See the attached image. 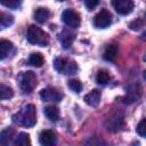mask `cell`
Masks as SVG:
<instances>
[{"mask_svg": "<svg viewBox=\"0 0 146 146\" xmlns=\"http://www.w3.org/2000/svg\"><path fill=\"white\" fill-rule=\"evenodd\" d=\"M13 121L16 124L31 128L36 123V113L35 107L32 104L25 105L23 108H21L16 114L13 115Z\"/></svg>", "mask_w": 146, "mask_h": 146, "instance_id": "cell-1", "label": "cell"}, {"mask_svg": "<svg viewBox=\"0 0 146 146\" xmlns=\"http://www.w3.org/2000/svg\"><path fill=\"white\" fill-rule=\"evenodd\" d=\"M26 39L30 43L32 44H36V46H41V47H46L49 44V35L42 31L40 27L35 26V25H30L26 32Z\"/></svg>", "mask_w": 146, "mask_h": 146, "instance_id": "cell-2", "label": "cell"}, {"mask_svg": "<svg viewBox=\"0 0 146 146\" xmlns=\"http://www.w3.org/2000/svg\"><path fill=\"white\" fill-rule=\"evenodd\" d=\"M18 84L21 90L24 94H30L33 91V89L36 87L38 84V80H36V75L32 72V71H27V72H22L18 75Z\"/></svg>", "mask_w": 146, "mask_h": 146, "instance_id": "cell-3", "label": "cell"}, {"mask_svg": "<svg viewBox=\"0 0 146 146\" xmlns=\"http://www.w3.org/2000/svg\"><path fill=\"white\" fill-rule=\"evenodd\" d=\"M54 67L62 74H73L78 71V65L75 62L62 57H58L54 60Z\"/></svg>", "mask_w": 146, "mask_h": 146, "instance_id": "cell-4", "label": "cell"}, {"mask_svg": "<svg viewBox=\"0 0 146 146\" xmlns=\"http://www.w3.org/2000/svg\"><path fill=\"white\" fill-rule=\"evenodd\" d=\"M62 21L70 27H79L80 26V23H81V19H80V16L76 11L72 10V9H66L63 11L62 14Z\"/></svg>", "mask_w": 146, "mask_h": 146, "instance_id": "cell-5", "label": "cell"}, {"mask_svg": "<svg viewBox=\"0 0 146 146\" xmlns=\"http://www.w3.org/2000/svg\"><path fill=\"white\" fill-rule=\"evenodd\" d=\"M111 23H112V16H111L110 11H107L106 9L100 10L94 17V25L98 29H105V27L110 26Z\"/></svg>", "mask_w": 146, "mask_h": 146, "instance_id": "cell-6", "label": "cell"}, {"mask_svg": "<svg viewBox=\"0 0 146 146\" xmlns=\"http://www.w3.org/2000/svg\"><path fill=\"white\" fill-rule=\"evenodd\" d=\"M112 6L120 15H128L133 9L132 0H112Z\"/></svg>", "mask_w": 146, "mask_h": 146, "instance_id": "cell-7", "label": "cell"}, {"mask_svg": "<svg viewBox=\"0 0 146 146\" xmlns=\"http://www.w3.org/2000/svg\"><path fill=\"white\" fill-rule=\"evenodd\" d=\"M141 96V88L139 84H132L127 88V92L123 97V102L125 104H131L138 100Z\"/></svg>", "mask_w": 146, "mask_h": 146, "instance_id": "cell-8", "label": "cell"}, {"mask_svg": "<svg viewBox=\"0 0 146 146\" xmlns=\"http://www.w3.org/2000/svg\"><path fill=\"white\" fill-rule=\"evenodd\" d=\"M123 123V115L119 112L110 115V117L106 120V128L110 131H117L121 129Z\"/></svg>", "mask_w": 146, "mask_h": 146, "instance_id": "cell-9", "label": "cell"}, {"mask_svg": "<svg viewBox=\"0 0 146 146\" xmlns=\"http://www.w3.org/2000/svg\"><path fill=\"white\" fill-rule=\"evenodd\" d=\"M40 97L44 102H59L62 99V94L54 88H46L40 91Z\"/></svg>", "mask_w": 146, "mask_h": 146, "instance_id": "cell-10", "label": "cell"}, {"mask_svg": "<svg viewBox=\"0 0 146 146\" xmlns=\"http://www.w3.org/2000/svg\"><path fill=\"white\" fill-rule=\"evenodd\" d=\"M39 141L43 146H54L57 143V137L51 130H43L39 136Z\"/></svg>", "mask_w": 146, "mask_h": 146, "instance_id": "cell-11", "label": "cell"}, {"mask_svg": "<svg viewBox=\"0 0 146 146\" xmlns=\"http://www.w3.org/2000/svg\"><path fill=\"white\" fill-rule=\"evenodd\" d=\"M74 38H75L74 34H73L71 31H68V30H63V31L58 34V40H59L62 47H63V48H66V49L71 47L72 42L74 41Z\"/></svg>", "mask_w": 146, "mask_h": 146, "instance_id": "cell-12", "label": "cell"}, {"mask_svg": "<svg viewBox=\"0 0 146 146\" xmlns=\"http://www.w3.org/2000/svg\"><path fill=\"white\" fill-rule=\"evenodd\" d=\"M84 102L89 105V106H92V107H96L98 106L99 102H100V91H98L97 89L90 91L89 94H87L84 96Z\"/></svg>", "mask_w": 146, "mask_h": 146, "instance_id": "cell-13", "label": "cell"}, {"mask_svg": "<svg viewBox=\"0 0 146 146\" xmlns=\"http://www.w3.org/2000/svg\"><path fill=\"white\" fill-rule=\"evenodd\" d=\"M49 16H50V13H49V10L47 9V8H43V7H40V8H38L35 11H34V19L36 21V22H39V23H46L47 22V19L49 18Z\"/></svg>", "mask_w": 146, "mask_h": 146, "instance_id": "cell-14", "label": "cell"}, {"mask_svg": "<svg viewBox=\"0 0 146 146\" xmlns=\"http://www.w3.org/2000/svg\"><path fill=\"white\" fill-rule=\"evenodd\" d=\"M116 55H117V47H116L115 44H108V46L105 48L104 52H103V58H104L105 60L112 62V60L115 59Z\"/></svg>", "mask_w": 146, "mask_h": 146, "instance_id": "cell-15", "label": "cell"}, {"mask_svg": "<svg viewBox=\"0 0 146 146\" xmlns=\"http://www.w3.org/2000/svg\"><path fill=\"white\" fill-rule=\"evenodd\" d=\"M14 46L10 41L8 40H1L0 41V58L1 59H5L9 54L10 51L13 50Z\"/></svg>", "mask_w": 146, "mask_h": 146, "instance_id": "cell-16", "label": "cell"}, {"mask_svg": "<svg viewBox=\"0 0 146 146\" xmlns=\"http://www.w3.org/2000/svg\"><path fill=\"white\" fill-rule=\"evenodd\" d=\"M43 112H44V115H46L50 121H52V122L58 121V119H59V110H58L56 106H52V105L47 106Z\"/></svg>", "mask_w": 146, "mask_h": 146, "instance_id": "cell-17", "label": "cell"}, {"mask_svg": "<svg viewBox=\"0 0 146 146\" xmlns=\"http://www.w3.org/2000/svg\"><path fill=\"white\" fill-rule=\"evenodd\" d=\"M29 63L35 67H41L44 63V58L40 52H33L29 57Z\"/></svg>", "mask_w": 146, "mask_h": 146, "instance_id": "cell-18", "label": "cell"}, {"mask_svg": "<svg viewBox=\"0 0 146 146\" xmlns=\"http://www.w3.org/2000/svg\"><path fill=\"white\" fill-rule=\"evenodd\" d=\"M30 144H31L30 136L25 132H19L14 140V145H16V146H27Z\"/></svg>", "mask_w": 146, "mask_h": 146, "instance_id": "cell-19", "label": "cell"}, {"mask_svg": "<svg viewBox=\"0 0 146 146\" xmlns=\"http://www.w3.org/2000/svg\"><path fill=\"white\" fill-rule=\"evenodd\" d=\"M110 79H111V76H110V74H108L107 71L100 70V71L97 72V75H96V82H97L98 84H100V86H105V84L108 83Z\"/></svg>", "mask_w": 146, "mask_h": 146, "instance_id": "cell-20", "label": "cell"}, {"mask_svg": "<svg viewBox=\"0 0 146 146\" xmlns=\"http://www.w3.org/2000/svg\"><path fill=\"white\" fill-rule=\"evenodd\" d=\"M13 95H14V91L10 87L5 86V84L0 86V98L1 99H9L13 97Z\"/></svg>", "mask_w": 146, "mask_h": 146, "instance_id": "cell-21", "label": "cell"}, {"mask_svg": "<svg viewBox=\"0 0 146 146\" xmlns=\"http://www.w3.org/2000/svg\"><path fill=\"white\" fill-rule=\"evenodd\" d=\"M13 22H14L13 16L7 15V14H5V13H1V16H0V25H1L2 29L8 27L9 25L13 24Z\"/></svg>", "mask_w": 146, "mask_h": 146, "instance_id": "cell-22", "label": "cell"}, {"mask_svg": "<svg viewBox=\"0 0 146 146\" xmlns=\"http://www.w3.org/2000/svg\"><path fill=\"white\" fill-rule=\"evenodd\" d=\"M23 0H0L1 5H3L7 8L10 9H17L18 7H21Z\"/></svg>", "mask_w": 146, "mask_h": 146, "instance_id": "cell-23", "label": "cell"}, {"mask_svg": "<svg viewBox=\"0 0 146 146\" xmlns=\"http://www.w3.org/2000/svg\"><path fill=\"white\" fill-rule=\"evenodd\" d=\"M136 131L140 137H145L146 138V117H144V119H141L139 121V123L137 124Z\"/></svg>", "mask_w": 146, "mask_h": 146, "instance_id": "cell-24", "label": "cell"}, {"mask_svg": "<svg viewBox=\"0 0 146 146\" xmlns=\"http://www.w3.org/2000/svg\"><path fill=\"white\" fill-rule=\"evenodd\" d=\"M68 88L73 90L74 92H80L82 90V83L79 80H70L68 81Z\"/></svg>", "mask_w": 146, "mask_h": 146, "instance_id": "cell-25", "label": "cell"}, {"mask_svg": "<svg viewBox=\"0 0 146 146\" xmlns=\"http://www.w3.org/2000/svg\"><path fill=\"white\" fill-rule=\"evenodd\" d=\"M13 130L11 129H6V130H3L2 132H1V135H0V143L1 144H7L8 143V140H9V137L13 135Z\"/></svg>", "mask_w": 146, "mask_h": 146, "instance_id": "cell-26", "label": "cell"}, {"mask_svg": "<svg viewBox=\"0 0 146 146\" xmlns=\"http://www.w3.org/2000/svg\"><path fill=\"white\" fill-rule=\"evenodd\" d=\"M141 26H143V22H141L140 19H136V21H133V22H131V23L129 24V27H130L131 30H133V31L139 30Z\"/></svg>", "mask_w": 146, "mask_h": 146, "instance_id": "cell-27", "label": "cell"}, {"mask_svg": "<svg viewBox=\"0 0 146 146\" xmlns=\"http://www.w3.org/2000/svg\"><path fill=\"white\" fill-rule=\"evenodd\" d=\"M98 2H99V0H84L86 7H87L89 10L94 9V8H95V7L98 5Z\"/></svg>", "mask_w": 146, "mask_h": 146, "instance_id": "cell-28", "label": "cell"}, {"mask_svg": "<svg viewBox=\"0 0 146 146\" xmlns=\"http://www.w3.org/2000/svg\"><path fill=\"white\" fill-rule=\"evenodd\" d=\"M144 78H145V79H146V71H145V72H144Z\"/></svg>", "mask_w": 146, "mask_h": 146, "instance_id": "cell-29", "label": "cell"}, {"mask_svg": "<svg viewBox=\"0 0 146 146\" xmlns=\"http://www.w3.org/2000/svg\"><path fill=\"white\" fill-rule=\"evenodd\" d=\"M58 1H65V0H58Z\"/></svg>", "mask_w": 146, "mask_h": 146, "instance_id": "cell-30", "label": "cell"}, {"mask_svg": "<svg viewBox=\"0 0 146 146\" xmlns=\"http://www.w3.org/2000/svg\"><path fill=\"white\" fill-rule=\"evenodd\" d=\"M145 16H146V14H145Z\"/></svg>", "mask_w": 146, "mask_h": 146, "instance_id": "cell-31", "label": "cell"}]
</instances>
